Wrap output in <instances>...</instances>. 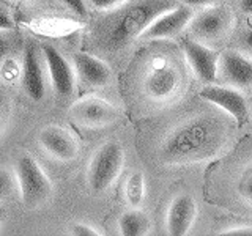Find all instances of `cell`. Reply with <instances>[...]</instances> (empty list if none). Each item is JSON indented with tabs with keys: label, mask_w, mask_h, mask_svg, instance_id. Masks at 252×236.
Segmentation results:
<instances>
[{
	"label": "cell",
	"mask_w": 252,
	"mask_h": 236,
	"mask_svg": "<svg viewBox=\"0 0 252 236\" xmlns=\"http://www.w3.org/2000/svg\"><path fill=\"white\" fill-rule=\"evenodd\" d=\"M225 128L210 115H197L175 126L164 137L159 157L167 165H186L216 156L225 144Z\"/></svg>",
	"instance_id": "1"
},
{
	"label": "cell",
	"mask_w": 252,
	"mask_h": 236,
	"mask_svg": "<svg viewBox=\"0 0 252 236\" xmlns=\"http://www.w3.org/2000/svg\"><path fill=\"white\" fill-rule=\"evenodd\" d=\"M177 6V0H128L115 11L110 26V44L123 47L136 38H140L144 30L158 16Z\"/></svg>",
	"instance_id": "2"
},
{
	"label": "cell",
	"mask_w": 252,
	"mask_h": 236,
	"mask_svg": "<svg viewBox=\"0 0 252 236\" xmlns=\"http://www.w3.org/2000/svg\"><path fill=\"white\" fill-rule=\"evenodd\" d=\"M14 177L21 202L26 208L36 209L49 202L54 192L52 181L32 154L22 153L18 156L14 162Z\"/></svg>",
	"instance_id": "3"
},
{
	"label": "cell",
	"mask_w": 252,
	"mask_h": 236,
	"mask_svg": "<svg viewBox=\"0 0 252 236\" xmlns=\"http://www.w3.org/2000/svg\"><path fill=\"white\" fill-rule=\"evenodd\" d=\"M125 167V148L118 140L101 144L87 167V184L93 194H104L114 186Z\"/></svg>",
	"instance_id": "4"
},
{
	"label": "cell",
	"mask_w": 252,
	"mask_h": 236,
	"mask_svg": "<svg viewBox=\"0 0 252 236\" xmlns=\"http://www.w3.org/2000/svg\"><path fill=\"white\" fill-rule=\"evenodd\" d=\"M188 29L195 41L203 44L220 43L233 29V14L230 8L222 5L203 6L200 13L192 16Z\"/></svg>",
	"instance_id": "5"
},
{
	"label": "cell",
	"mask_w": 252,
	"mask_h": 236,
	"mask_svg": "<svg viewBox=\"0 0 252 236\" xmlns=\"http://www.w3.org/2000/svg\"><path fill=\"white\" fill-rule=\"evenodd\" d=\"M71 121L85 129H104L120 120L122 112L115 104L99 96H84L68 109Z\"/></svg>",
	"instance_id": "6"
},
{
	"label": "cell",
	"mask_w": 252,
	"mask_h": 236,
	"mask_svg": "<svg viewBox=\"0 0 252 236\" xmlns=\"http://www.w3.org/2000/svg\"><path fill=\"white\" fill-rule=\"evenodd\" d=\"M46 61L41 47L33 41L27 43L22 57V90L29 99L39 102L46 96Z\"/></svg>",
	"instance_id": "7"
},
{
	"label": "cell",
	"mask_w": 252,
	"mask_h": 236,
	"mask_svg": "<svg viewBox=\"0 0 252 236\" xmlns=\"http://www.w3.org/2000/svg\"><path fill=\"white\" fill-rule=\"evenodd\" d=\"M38 145L59 162H71L79 156V140L74 132L60 124H47L38 132Z\"/></svg>",
	"instance_id": "8"
},
{
	"label": "cell",
	"mask_w": 252,
	"mask_h": 236,
	"mask_svg": "<svg viewBox=\"0 0 252 236\" xmlns=\"http://www.w3.org/2000/svg\"><path fill=\"white\" fill-rule=\"evenodd\" d=\"M41 51L52 90L60 98H71L74 94L77 82L73 63L63 57L57 47H54L52 44H43Z\"/></svg>",
	"instance_id": "9"
},
{
	"label": "cell",
	"mask_w": 252,
	"mask_h": 236,
	"mask_svg": "<svg viewBox=\"0 0 252 236\" xmlns=\"http://www.w3.org/2000/svg\"><path fill=\"white\" fill-rule=\"evenodd\" d=\"M181 77L178 69L170 63L159 60L155 61L148 69L144 81V88L150 99L162 102L175 96L180 88Z\"/></svg>",
	"instance_id": "10"
},
{
	"label": "cell",
	"mask_w": 252,
	"mask_h": 236,
	"mask_svg": "<svg viewBox=\"0 0 252 236\" xmlns=\"http://www.w3.org/2000/svg\"><path fill=\"white\" fill-rule=\"evenodd\" d=\"M200 98L208 101L210 104H215L220 110H224L238 124H243L249 118V106L244 94L233 88V87H222V85H207L200 90Z\"/></svg>",
	"instance_id": "11"
},
{
	"label": "cell",
	"mask_w": 252,
	"mask_h": 236,
	"mask_svg": "<svg viewBox=\"0 0 252 236\" xmlns=\"http://www.w3.org/2000/svg\"><path fill=\"white\" fill-rule=\"evenodd\" d=\"M192 10L188 5H177L172 10L162 13L161 16L150 24L140 35L145 41H156V39H170L178 36L185 29H188L189 21L192 19Z\"/></svg>",
	"instance_id": "12"
},
{
	"label": "cell",
	"mask_w": 252,
	"mask_h": 236,
	"mask_svg": "<svg viewBox=\"0 0 252 236\" xmlns=\"http://www.w3.org/2000/svg\"><path fill=\"white\" fill-rule=\"evenodd\" d=\"M71 63H73L76 79L85 87L102 88L112 82V69L109 68L106 61L92 54L76 52Z\"/></svg>",
	"instance_id": "13"
},
{
	"label": "cell",
	"mask_w": 252,
	"mask_h": 236,
	"mask_svg": "<svg viewBox=\"0 0 252 236\" xmlns=\"http://www.w3.org/2000/svg\"><path fill=\"white\" fill-rule=\"evenodd\" d=\"M183 51L197 79L207 84H213L216 81L219 57L215 51L195 39H185Z\"/></svg>",
	"instance_id": "14"
},
{
	"label": "cell",
	"mask_w": 252,
	"mask_h": 236,
	"mask_svg": "<svg viewBox=\"0 0 252 236\" xmlns=\"http://www.w3.org/2000/svg\"><path fill=\"white\" fill-rule=\"evenodd\" d=\"M197 203L192 195L180 194L173 199L165 214V228L172 236H185L194 225Z\"/></svg>",
	"instance_id": "15"
},
{
	"label": "cell",
	"mask_w": 252,
	"mask_h": 236,
	"mask_svg": "<svg viewBox=\"0 0 252 236\" xmlns=\"http://www.w3.org/2000/svg\"><path fill=\"white\" fill-rule=\"evenodd\" d=\"M218 71L227 84L236 88L252 85V60L236 51H225L220 55Z\"/></svg>",
	"instance_id": "16"
},
{
	"label": "cell",
	"mask_w": 252,
	"mask_h": 236,
	"mask_svg": "<svg viewBox=\"0 0 252 236\" xmlns=\"http://www.w3.org/2000/svg\"><path fill=\"white\" fill-rule=\"evenodd\" d=\"M118 230L123 236H145L150 233V219L139 208H131L118 219Z\"/></svg>",
	"instance_id": "17"
},
{
	"label": "cell",
	"mask_w": 252,
	"mask_h": 236,
	"mask_svg": "<svg viewBox=\"0 0 252 236\" xmlns=\"http://www.w3.org/2000/svg\"><path fill=\"white\" fill-rule=\"evenodd\" d=\"M145 178L142 172H134L125 181V200L131 208H140L145 200Z\"/></svg>",
	"instance_id": "18"
},
{
	"label": "cell",
	"mask_w": 252,
	"mask_h": 236,
	"mask_svg": "<svg viewBox=\"0 0 252 236\" xmlns=\"http://www.w3.org/2000/svg\"><path fill=\"white\" fill-rule=\"evenodd\" d=\"M16 177L14 172L0 165V202L8 199L16 191Z\"/></svg>",
	"instance_id": "19"
},
{
	"label": "cell",
	"mask_w": 252,
	"mask_h": 236,
	"mask_svg": "<svg viewBox=\"0 0 252 236\" xmlns=\"http://www.w3.org/2000/svg\"><path fill=\"white\" fill-rule=\"evenodd\" d=\"M69 235L74 236H99L101 233L94 227L84 224V222H76L73 225H69Z\"/></svg>",
	"instance_id": "20"
},
{
	"label": "cell",
	"mask_w": 252,
	"mask_h": 236,
	"mask_svg": "<svg viewBox=\"0 0 252 236\" xmlns=\"http://www.w3.org/2000/svg\"><path fill=\"white\" fill-rule=\"evenodd\" d=\"M85 2H89L93 8L101 11H114L128 0H85Z\"/></svg>",
	"instance_id": "21"
},
{
	"label": "cell",
	"mask_w": 252,
	"mask_h": 236,
	"mask_svg": "<svg viewBox=\"0 0 252 236\" xmlns=\"http://www.w3.org/2000/svg\"><path fill=\"white\" fill-rule=\"evenodd\" d=\"M62 3L65 5L68 10L73 11L79 18L87 16V2L85 0H62Z\"/></svg>",
	"instance_id": "22"
},
{
	"label": "cell",
	"mask_w": 252,
	"mask_h": 236,
	"mask_svg": "<svg viewBox=\"0 0 252 236\" xmlns=\"http://www.w3.org/2000/svg\"><path fill=\"white\" fill-rule=\"evenodd\" d=\"M14 27V22L8 8L3 6L0 3V31H5V30H11Z\"/></svg>",
	"instance_id": "23"
},
{
	"label": "cell",
	"mask_w": 252,
	"mask_h": 236,
	"mask_svg": "<svg viewBox=\"0 0 252 236\" xmlns=\"http://www.w3.org/2000/svg\"><path fill=\"white\" fill-rule=\"evenodd\" d=\"M222 236H252V227H236L220 233Z\"/></svg>",
	"instance_id": "24"
},
{
	"label": "cell",
	"mask_w": 252,
	"mask_h": 236,
	"mask_svg": "<svg viewBox=\"0 0 252 236\" xmlns=\"http://www.w3.org/2000/svg\"><path fill=\"white\" fill-rule=\"evenodd\" d=\"M11 46H10V39H8L5 35H2V31H0V61H2L8 52H10Z\"/></svg>",
	"instance_id": "25"
},
{
	"label": "cell",
	"mask_w": 252,
	"mask_h": 236,
	"mask_svg": "<svg viewBox=\"0 0 252 236\" xmlns=\"http://www.w3.org/2000/svg\"><path fill=\"white\" fill-rule=\"evenodd\" d=\"M6 104H8V99H6L5 94L0 91V128H2V124L6 118V110H8Z\"/></svg>",
	"instance_id": "26"
},
{
	"label": "cell",
	"mask_w": 252,
	"mask_h": 236,
	"mask_svg": "<svg viewBox=\"0 0 252 236\" xmlns=\"http://www.w3.org/2000/svg\"><path fill=\"white\" fill-rule=\"evenodd\" d=\"M213 2H216V0H183V3L188 5V6H208L211 5Z\"/></svg>",
	"instance_id": "27"
},
{
	"label": "cell",
	"mask_w": 252,
	"mask_h": 236,
	"mask_svg": "<svg viewBox=\"0 0 252 236\" xmlns=\"http://www.w3.org/2000/svg\"><path fill=\"white\" fill-rule=\"evenodd\" d=\"M243 44H244V47H246L249 52H252V27L244 31V35H243Z\"/></svg>",
	"instance_id": "28"
},
{
	"label": "cell",
	"mask_w": 252,
	"mask_h": 236,
	"mask_svg": "<svg viewBox=\"0 0 252 236\" xmlns=\"http://www.w3.org/2000/svg\"><path fill=\"white\" fill-rule=\"evenodd\" d=\"M240 8L243 13L252 14V0H240Z\"/></svg>",
	"instance_id": "29"
}]
</instances>
